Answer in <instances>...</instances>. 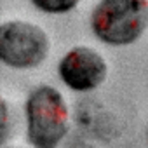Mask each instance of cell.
Returning <instances> with one entry per match:
<instances>
[{
    "instance_id": "obj_4",
    "label": "cell",
    "mask_w": 148,
    "mask_h": 148,
    "mask_svg": "<svg viewBox=\"0 0 148 148\" xmlns=\"http://www.w3.org/2000/svg\"><path fill=\"white\" fill-rule=\"evenodd\" d=\"M106 63L103 56L89 47H75L64 54L59 63V75L63 82L79 92L96 89L106 79Z\"/></svg>"
},
{
    "instance_id": "obj_3",
    "label": "cell",
    "mask_w": 148,
    "mask_h": 148,
    "mask_svg": "<svg viewBox=\"0 0 148 148\" xmlns=\"http://www.w3.org/2000/svg\"><path fill=\"white\" fill-rule=\"evenodd\" d=\"M49 52L45 32L32 23L7 21L0 28V58L12 68L38 66Z\"/></svg>"
},
{
    "instance_id": "obj_2",
    "label": "cell",
    "mask_w": 148,
    "mask_h": 148,
    "mask_svg": "<svg viewBox=\"0 0 148 148\" xmlns=\"http://www.w3.org/2000/svg\"><path fill=\"white\" fill-rule=\"evenodd\" d=\"M28 141L35 148H56L68 131V110L61 92L51 86L35 87L26 103Z\"/></svg>"
},
{
    "instance_id": "obj_6",
    "label": "cell",
    "mask_w": 148,
    "mask_h": 148,
    "mask_svg": "<svg viewBox=\"0 0 148 148\" xmlns=\"http://www.w3.org/2000/svg\"><path fill=\"white\" fill-rule=\"evenodd\" d=\"M4 148H9V146H4Z\"/></svg>"
},
{
    "instance_id": "obj_5",
    "label": "cell",
    "mask_w": 148,
    "mask_h": 148,
    "mask_svg": "<svg viewBox=\"0 0 148 148\" xmlns=\"http://www.w3.org/2000/svg\"><path fill=\"white\" fill-rule=\"evenodd\" d=\"M80 0H32V4L47 14H64L75 9Z\"/></svg>"
},
{
    "instance_id": "obj_1",
    "label": "cell",
    "mask_w": 148,
    "mask_h": 148,
    "mask_svg": "<svg viewBox=\"0 0 148 148\" xmlns=\"http://www.w3.org/2000/svg\"><path fill=\"white\" fill-rule=\"evenodd\" d=\"M148 26V0H101L91 16V28L105 44L129 45Z\"/></svg>"
}]
</instances>
